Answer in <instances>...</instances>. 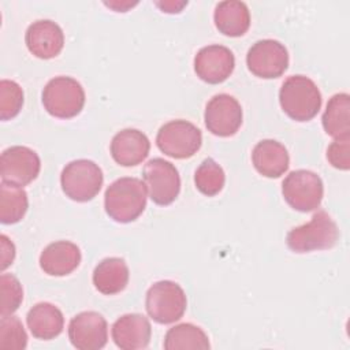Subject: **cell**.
<instances>
[{
    "label": "cell",
    "instance_id": "19",
    "mask_svg": "<svg viewBox=\"0 0 350 350\" xmlns=\"http://www.w3.org/2000/svg\"><path fill=\"white\" fill-rule=\"evenodd\" d=\"M252 161L257 172L267 178L282 176L290 165L287 149L275 139L260 141L253 148Z\"/></svg>",
    "mask_w": 350,
    "mask_h": 350
},
{
    "label": "cell",
    "instance_id": "2",
    "mask_svg": "<svg viewBox=\"0 0 350 350\" xmlns=\"http://www.w3.org/2000/svg\"><path fill=\"white\" fill-rule=\"evenodd\" d=\"M279 103L288 118L297 122H308L321 108V93L310 78L291 75L282 83Z\"/></svg>",
    "mask_w": 350,
    "mask_h": 350
},
{
    "label": "cell",
    "instance_id": "28",
    "mask_svg": "<svg viewBox=\"0 0 350 350\" xmlns=\"http://www.w3.org/2000/svg\"><path fill=\"white\" fill-rule=\"evenodd\" d=\"M23 105V90L15 82L10 79L0 81V118L8 120L15 118Z\"/></svg>",
    "mask_w": 350,
    "mask_h": 350
},
{
    "label": "cell",
    "instance_id": "24",
    "mask_svg": "<svg viewBox=\"0 0 350 350\" xmlns=\"http://www.w3.org/2000/svg\"><path fill=\"white\" fill-rule=\"evenodd\" d=\"M29 208L27 194L22 186L1 180L0 183V221L15 224L23 219Z\"/></svg>",
    "mask_w": 350,
    "mask_h": 350
},
{
    "label": "cell",
    "instance_id": "6",
    "mask_svg": "<svg viewBox=\"0 0 350 350\" xmlns=\"http://www.w3.org/2000/svg\"><path fill=\"white\" fill-rule=\"evenodd\" d=\"M146 312L159 324H172L186 312L187 298L183 288L172 280L153 283L146 291Z\"/></svg>",
    "mask_w": 350,
    "mask_h": 350
},
{
    "label": "cell",
    "instance_id": "21",
    "mask_svg": "<svg viewBox=\"0 0 350 350\" xmlns=\"http://www.w3.org/2000/svg\"><path fill=\"white\" fill-rule=\"evenodd\" d=\"M129 276V267L123 258L107 257L96 265L92 279L97 291L105 295H113L126 288Z\"/></svg>",
    "mask_w": 350,
    "mask_h": 350
},
{
    "label": "cell",
    "instance_id": "26",
    "mask_svg": "<svg viewBox=\"0 0 350 350\" xmlns=\"http://www.w3.org/2000/svg\"><path fill=\"white\" fill-rule=\"evenodd\" d=\"M224 171L213 159H205L194 172V183L197 190L208 197L219 194L224 186Z\"/></svg>",
    "mask_w": 350,
    "mask_h": 350
},
{
    "label": "cell",
    "instance_id": "14",
    "mask_svg": "<svg viewBox=\"0 0 350 350\" xmlns=\"http://www.w3.org/2000/svg\"><path fill=\"white\" fill-rule=\"evenodd\" d=\"M234 53L224 45H208L201 48L194 57L197 77L211 85L224 82L234 71Z\"/></svg>",
    "mask_w": 350,
    "mask_h": 350
},
{
    "label": "cell",
    "instance_id": "3",
    "mask_svg": "<svg viewBox=\"0 0 350 350\" xmlns=\"http://www.w3.org/2000/svg\"><path fill=\"white\" fill-rule=\"evenodd\" d=\"M338 238L339 230L334 219L325 211H319L310 221L291 228L286 237V243L295 253H308L331 249Z\"/></svg>",
    "mask_w": 350,
    "mask_h": 350
},
{
    "label": "cell",
    "instance_id": "8",
    "mask_svg": "<svg viewBox=\"0 0 350 350\" xmlns=\"http://www.w3.org/2000/svg\"><path fill=\"white\" fill-rule=\"evenodd\" d=\"M286 202L295 211L310 212L320 206L324 196L321 178L309 170L291 171L282 183Z\"/></svg>",
    "mask_w": 350,
    "mask_h": 350
},
{
    "label": "cell",
    "instance_id": "20",
    "mask_svg": "<svg viewBox=\"0 0 350 350\" xmlns=\"http://www.w3.org/2000/svg\"><path fill=\"white\" fill-rule=\"evenodd\" d=\"M26 323L34 338L49 340L59 336L64 328L62 310L49 302L36 304L26 316Z\"/></svg>",
    "mask_w": 350,
    "mask_h": 350
},
{
    "label": "cell",
    "instance_id": "7",
    "mask_svg": "<svg viewBox=\"0 0 350 350\" xmlns=\"http://www.w3.org/2000/svg\"><path fill=\"white\" fill-rule=\"evenodd\" d=\"M202 144L201 130L191 122L176 119L160 127L156 135L157 148L172 159H189L194 156Z\"/></svg>",
    "mask_w": 350,
    "mask_h": 350
},
{
    "label": "cell",
    "instance_id": "15",
    "mask_svg": "<svg viewBox=\"0 0 350 350\" xmlns=\"http://www.w3.org/2000/svg\"><path fill=\"white\" fill-rule=\"evenodd\" d=\"M25 42L31 55L38 59L56 57L64 46L62 27L49 19L33 22L25 34Z\"/></svg>",
    "mask_w": 350,
    "mask_h": 350
},
{
    "label": "cell",
    "instance_id": "1",
    "mask_svg": "<svg viewBox=\"0 0 350 350\" xmlns=\"http://www.w3.org/2000/svg\"><path fill=\"white\" fill-rule=\"evenodd\" d=\"M148 189L138 178L124 176L113 180L105 190L104 208L107 215L118 223L138 219L146 208Z\"/></svg>",
    "mask_w": 350,
    "mask_h": 350
},
{
    "label": "cell",
    "instance_id": "12",
    "mask_svg": "<svg viewBox=\"0 0 350 350\" xmlns=\"http://www.w3.org/2000/svg\"><path fill=\"white\" fill-rule=\"evenodd\" d=\"M242 107L237 98L220 93L213 96L205 107V126L217 137L234 135L242 124Z\"/></svg>",
    "mask_w": 350,
    "mask_h": 350
},
{
    "label": "cell",
    "instance_id": "11",
    "mask_svg": "<svg viewBox=\"0 0 350 350\" xmlns=\"http://www.w3.org/2000/svg\"><path fill=\"white\" fill-rule=\"evenodd\" d=\"M40 170L41 161L38 154L27 146L15 145L1 153L0 176L4 182L23 187L38 176Z\"/></svg>",
    "mask_w": 350,
    "mask_h": 350
},
{
    "label": "cell",
    "instance_id": "10",
    "mask_svg": "<svg viewBox=\"0 0 350 350\" xmlns=\"http://www.w3.org/2000/svg\"><path fill=\"white\" fill-rule=\"evenodd\" d=\"M246 64L249 71L258 78H278L288 67V52L276 40H260L247 51Z\"/></svg>",
    "mask_w": 350,
    "mask_h": 350
},
{
    "label": "cell",
    "instance_id": "4",
    "mask_svg": "<svg viewBox=\"0 0 350 350\" xmlns=\"http://www.w3.org/2000/svg\"><path fill=\"white\" fill-rule=\"evenodd\" d=\"M42 105L46 112L59 119L77 116L85 105V90L71 77H55L42 90Z\"/></svg>",
    "mask_w": 350,
    "mask_h": 350
},
{
    "label": "cell",
    "instance_id": "23",
    "mask_svg": "<svg viewBox=\"0 0 350 350\" xmlns=\"http://www.w3.org/2000/svg\"><path fill=\"white\" fill-rule=\"evenodd\" d=\"M321 122L325 133L335 139L350 137V96L334 94L327 103Z\"/></svg>",
    "mask_w": 350,
    "mask_h": 350
},
{
    "label": "cell",
    "instance_id": "31",
    "mask_svg": "<svg viewBox=\"0 0 350 350\" xmlns=\"http://www.w3.org/2000/svg\"><path fill=\"white\" fill-rule=\"evenodd\" d=\"M0 241H1V269L4 271L7 267L12 264L15 258V246L4 234L0 237Z\"/></svg>",
    "mask_w": 350,
    "mask_h": 350
},
{
    "label": "cell",
    "instance_id": "17",
    "mask_svg": "<svg viewBox=\"0 0 350 350\" xmlns=\"http://www.w3.org/2000/svg\"><path fill=\"white\" fill-rule=\"evenodd\" d=\"M111 156L123 167L141 164L149 154L150 142L148 137L137 129H124L116 133L111 141Z\"/></svg>",
    "mask_w": 350,
    "mask_h": 350
},
{
    "label": "cell",
    "instance_id": "5",
    "mask_svg": "<svg viewBox=\"0 0 350 350\" xmlns=\"http://www.w3.org/2000/svg\"><path fill=\"white\" fill-rule=\"evenodd\" d=\"M103 182L104 175L101 168L88 159L70 161L66 164L60 175L63 193L77 202L93 200L98 194Z\"/></svg>",
    "mask_w": 350,
    "mask_h": 350
},
{
    "label": "cell",
    "instance_id": "16",
    "mask_svg": "<svg viewBox=\"0 0 350 350\" xmlns=\"http://www.w3.org/2000/svg\"><path fill=\"white\" fill-rule=\"evenodd\" d=\"M112 339L119 349L139 350L148 347L152 336V327L144 314L127 313L120 316L111 329Z\"/></svg>",
    "mask_w": 350,
    "mask_h": 350
},
{
    "label": "cell",
    "instance_id": "9",
    "mask_svg": "<svg viewBox=\"0 0 350 350\" xmlns=\"http://www.w3.org/2000/svg\"><path fill=\"white\" fill-rule=\"evenodd\" d=\"M142 178L150 200L157 205H170L179 196V172L172 163L161 157H154L145 164Z\"/></svg>",
    "mask_w": 350,
    "mask_h": 350
},
{
    "label": "cell",
    "instance_id": "22",
    "mask_svg": "<svg viewBox=\"0 0 350 350\" xmlns=\"http://www.w3.org/2000/svg\"><path fill=\"white\" fill-rule=\"evenodd\" d=\"M213 21L221 34L241 37L250 27V12L243 1L226 0L216 5Z\"/></svg>",
    "mask_w": 350,
    "mask_h": 350
},
{
    "label": "cell",
    "instance_id": "13",
    "mask_svg": "<svg viewBox=\"0 0 350 350\" xmlns=\"http://www.w3.org/2000/svg\"><path fill=\"white\" fill-rule=\"evenodd\" d=\"M68 339L78 350H100L108 340L107 320L97 312H81L70 320Z\"/></svg>",
    "mask_w": 350,
    "mask_h": 350
},
{
    "label": "cell",
    "instance_id": "29",
    "mask_svg": "<svg viewBox=\"0 0 350 350\" xmlns=\"http://www.w3.org/2000/svg\"><path fill=\"white\" fill-rule=\"evenodd\" d=\"M0 290H1V306L0 316L12 314L23 299V288L21 282L11 273H1L0 276Z\"/></svg>",
    "mask_w": 350,
    "mask_h": 350
},
{
    "label": "cell",
    "instance_id": "30",
    "mask_svg": "<svg viewBox=\"0 0 350 350\" xmlns=\"http://www.w3.org/2000/svg\"><path fill=\"white\" fill-rule=\"evenodd\" d=\"M327 159L332 167L347 171L350 168V137L335 139L327 149Z\"/></svg>",
    "mask_w": 350,
    "mask_h": 350
},
{
    "label": "cell",
    "instance_id": "25",
    "mask_svg": "<svg viewBox=\"0 0 350 350\" xmlns=\"http://www.w3.org/2000/svg\"><path fill=\"white\" fill-rule=\"evenodd\" d=\"M209 347L208 335L200 327L190 323H182L170 328L164 338V349L167 350H208Z\"/></svg>",
    "mask_w": 350,
    "mask_h": 350
},
{
    "label": "cell",
    "instance_id": "18",
    "mask_svg": "<svg viewBox=\"0 0 350 350\" xmlns=\"http://www.w3.org/2000/svg\"><path fill=\"white\" fill-rule=\"evenodd\" d=\"M81 258V250L75 243L56 241L41 252L40 267L51 276H66L78 268Z\"/></svg>",
    "mask_w": 350,
    "mask_h": 350
},
{
    "label": "cell",
    "instance_id": "27",
    "mask_svg": "<svg viewBox=\"0 0 350 350\" xmlns=\"http://www.w3.org/2000/svg\"><path fill=\"white\" fill-rule=\"evenodd\" d=\"M27 346V335L21 320L12 314L0 320V349L23 350Z\"/></svg>",
    "mask_w": 350,
    "mask_h": 350
}]
</instances>
